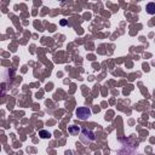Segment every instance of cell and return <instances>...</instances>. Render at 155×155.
I'll list each match as a JSON object with an SVG mask.
<instances>
[{
	"instance_id": "obj_4",
	"label": "cell",
	"mask_w": 155,
	"mask_h": 155,
	"mask_svg": "<svg viewBox=\"0 0 155 155\" xmlns=\"http://www.w3.org/2000/svg\"><path fill=\"white\" fill-rule=\"evenodd\" d=\"M39 135H40V137L41 138H49L51 135H50V132H47V131H44V130H41L40 132H39Z\"/></svg>"
},
{
	"instance_id": "obj_3",
	"label": "cell",
	"mask_w": 155,
	"mask_h": 155,
	"mask_svg": "<svg viewBox=\"0 0 155 155\" xmlns=\"http://www.w3.org/2000/svg\"><path fill=\"white\" fill-rule=\"evenodd\" d=\"M147 12L149 15H155V3H149L147 5Z\"/></svg>"
},
{
	"instance_id": "obj_5",
	"label": "cell",
	"mask_w": 155,
	"mask_h": 155,
	"mask_svg": "<svg viewBox=\"0 0 155 155\" xmlns=\"http://www.w3.org/2000/svg\"><path fill=\"white\" fill-rule=\"evenodd\" d=\"M78 132L79 131H75V129L72 126V127H69V133L72 135V136H75V135H78Z\"/></svg>"
},
{
	"instance_id": "obj_2",
	"label": "cell",
	"mask_w": 155,
	"mask_h": 155,
	"mask_svg": "<svg viewBox=\"0 0 155 155\" xmlns=\"http://www.w3.org/2000/svg\"><path fill=\"white\" fill-rule=\"evenodd\" d=\"M75 114L78 116V119L80 120H87L91 116V109L87 107H80L75 110Z\"/></svg>"
},
{
	"instance_id": "obj_1",
	"label": "cell",
	"mask_w": 155,
	"mask_h": 155,
	"mask_svg": "<svg viewBox=\"0 0 155 155\" xmlns=\"http://www.w3.org/2000/svg\"><path fill=\"white\" fill-rule=\"evenodd\" d=\"M95 139H96V137H95V133L92 132V131H90V130H87V129H84V130L81 131V133H80V141H81L82 143L87 144V143L94 142Z\"/></svg>"
}]
</instances>
